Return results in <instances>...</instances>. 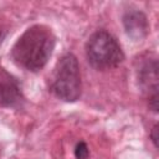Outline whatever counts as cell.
Wrapping results in <instances>:
<instances>
[{"instance_id":"cell-8","label":"cell","mask_w":159,"mask_h":159,"mask_svg":"<svg viewBox=\"0 0 159 159\" xmlns=\"http://www.w3.org/2000/svg\"><path fill=\"white\" fill-rule=\"evenodd\" d=\"M157 132H158V127H157V125H154V128H153V132H152V140H153V143H154V145H155V147L158 145V143H157V139H158Z\"/></svg>"},{"instance_id":"cell-5","label":"cell","mask_w":159,"mask_h":159,"mask_svg":"<svg viewBox=\"0 0 159 159\" xmlns=\"http://www.w3.org/2000/svg\"><path fill=\"white\" fill-rule=\"evenodd\" d=\"M24 103V94L19 81L7 71L0 70V107L19 108Z\"/></svg>"},{"instance_id":"cell-3","label":"cell","mask_w":159,"mask_h":159,"mask_svg":"<svg viewBox=\"0 0 159 159\" xmlns=\"http://www.w3.org/2000/svg\"><path fill=\"white\" fill-rule=\"evenodd\" d=\"M86 56L89 65L96 70L114 68L124 60L120 45L106 30H98L89 36L86 43Z\"/></svg>"},{"instance_id":"cell-4","label":"cell","mask_w":159,"mask_h":159,"mask_svg":"<svg viewBox=\"0 0 159 159\" xmlns=\"http://www.w3.org/2000/svg\"><path fill=\"white\" fill-rule=\"evenodd\" d=\"M139 86L149 99V107L157 112L158 109V61L155 57L147 56L140 58L137 67Z\"/></svg>"},{"instance_id":"cell-1","label":"cell","mask_w":159,"mask_h":159,"mask_svg":"<svg viewBox=\"0 0 159 159\" xmlns=\"http://www.w3.org/2000/svg\"><path fill=\"white\" fill-rule=\"evenodd\" d=\"M56 45L52 30L46 25H32L17 39L11 57L14 62L31 72H37L45 67Z\"/></svg>"},{"instance_id":"cell-2","label":"cell","mask_w":159,"mask_h":159,"mask_svg":"<svg viewBox=\"0 0 159 159\" xmlns=\"http://www.w3.org/2000/svg\"><path fill=\"white\" fill-rule=\"evenodd\" d=\"M50 89L57 98L65 102H76L81 97L80 65L73 53H65L56 63Z\"/></svg>"},{"instance_id":"cell-6","label":"cell","mask_w":159,"mask_h":159,"mask_svg":"<svg viewBox=\"0 0 159 159\" xmlns=\"http://www.w3.org/2000/svg\"><path fill=\"white\" fill-rule=\"evenodd\" d=\"M123 25L127 35L130 36L133 40H140L148 32L147 16L139 10H132L125 12L123 16Z\"/></svg>"},{"instance_id":"cell-7","label":"cell","mask_w":159,"mask_h":159,"mask_svg":"<svg viewBox=\"0 0 159 159\" xmlns=\"http://www.w3.org/2000/svg\"><path fill=\"white\" fill-rule=\"evenodd\" d=\"M89 150L84 142H78L75 148V157L76 159H88Z\"/></svg>"}]
</instances>
